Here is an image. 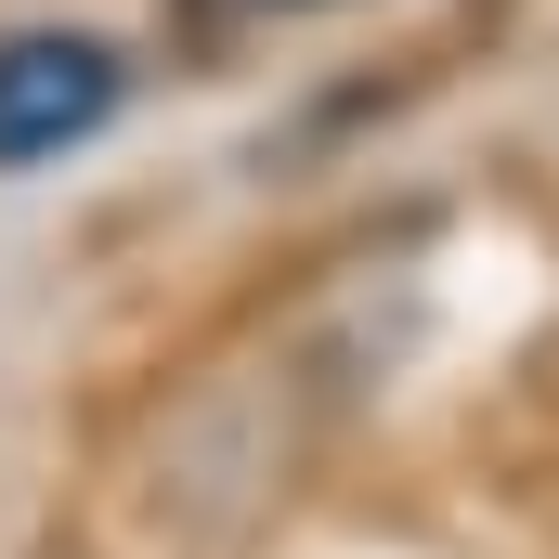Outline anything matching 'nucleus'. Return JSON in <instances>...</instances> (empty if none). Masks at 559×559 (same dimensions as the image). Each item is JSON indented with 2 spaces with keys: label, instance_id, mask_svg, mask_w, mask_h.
<instances>
[{
  "label": "nucleus",
  "instance_id": "obj_1",
  "mask_svg": "<svg viewBox=\"0 0 559 559\" xmlns=\"http://www.w3.org/2000/svg\"><path fill=\"white\" fill-rule=\"evenodd\" d=\"M105 105H118L105 39H0V169L66 156L79 131H105Z\"/></svg>",
  "mask_w": 559,
  "mask_h": 559
}]
</instances>
